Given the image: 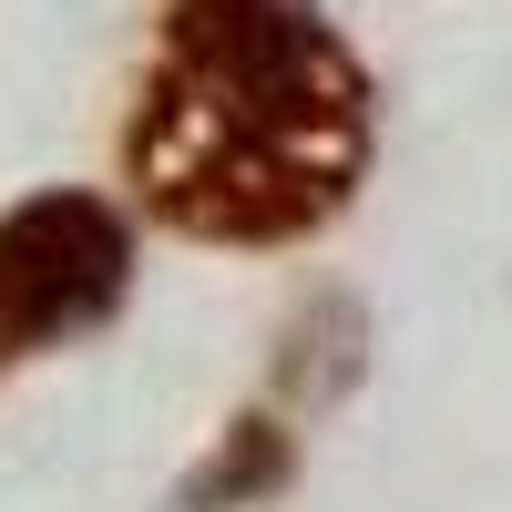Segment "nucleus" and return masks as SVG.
Segmentation results:
<instances>
[{"mask_svg":"<svg viewBox=\"0 0 512 512\" xmlns=\"http://www.w3.org/2000/svg\"><path fill=\"white\" fill-rule=\"evenodd\" d=\"M297 482V431H287V410H236L216 441H205V461L175 482V512H256V502H277Z\"/></svg>","mask_w":512,"mask_h":512,"instance_id":"nucleus-4","label":"nucleus"},{"mask_svg":"<svg viewBox=\"0 0 512 512\" xmlns=\"http://www.w3.org/2000/svg\"><path fill=\"white\" fill-rule=\"evenodd\" d=\"M134 277H144V236L123 195L31 185L21 205H0V379L113 328Z\"/></svg>","mask_w":512,"mask_h":512,"instance_id":"nucleus-2","label":"nucleus"},{"mask_svg":"<svg viewBox=\"0 0 512 512\" xmlns=\"http://www.w3.org/2000/svg\"><path fill=\"white\" fill-rule=\"evenodd\" d=\"M379 164V82L308 0H164L123 195L195 246H308Z\"/></svg>","mask_w":512,"mask_h":512,"instance_id":"nucleus-1","label":"nucleus"},{"mask_svg":"<svg viewBox=\"0 0 512 512\" xmlns=\"http://www.w3.org/2000/svg\"><path fill=\"white\" fill-rule=\"evenodd\" d=\"M369 379V308L349 287H318L308 308L287 318V338H277V410H338Z\"/></svg>","mask_w":512,"mask_h":512,"instance_id":"nucleus-3","label":"nucleus"}]
</instances>
